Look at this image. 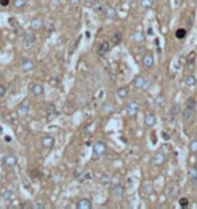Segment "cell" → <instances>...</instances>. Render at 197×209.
Returning <instances> with one entry per match:
<instances>
[{"instance_id":"obj_8","label":"cell","mask_w":197,"mask_h":209,"mask_svg":"<svg viewBox=\"0 0 197 209\" xmlns=\"http://www.w3.org/2000/svg\"><path fill=\"white\" fill-rule=\"evenodd\" d=\"M30 92L34 96H42L43 92H45V88H43V85H41L38 83H34V84L30 85Z\"/></svg>"},{"instance_id":"obj_1","label":"cell","mask_w":197,"mask_h":209,"mask_svg":"<svg viewBox=\"0 0 197 209\" xmlns=\"http://www.w3.org/2000/svg\"><path fill=\"white\" fill-rule=\"evenodd\" d=\"M195 109H196V100L193 97H189L185 103V108L182 111V117L185 121H189L192 117H193V113H195Z\"/></svg>"},{"instance_id":"obj_42","label":"cell","mask_w":197,"mask_h":209,"mask_svg":"<svg viewBox=\"0 0 197 209\" xmlns=\"http://www.w3.org/2000/svg\"><path fill=\"white\" fill-rule=\"evenodd\" d=\"M2 158H3V151H0V161H2Z\"/></svg>"},{"instance_id":"obj_7","label":"cell","mask_w":197,"mask_h":209,"mask_svg":"<svg viewBox=\"0 0 197 209\" xmlns=\"http://www.w3.org/2000/svg\"><path fill=\"white\" fill-rule=\"evenodd\" d=\"M112 196L118 200H122L123 196H124V186L122 183H115L112 186Z\"/></svg>"},{"instance_id":"obj_41","label":"cell","mask_w":197,"mask_h":209,"mask_svg":"<svg viewBox=\"0 0 197 209\" xmlns=\"http://www.w3.org/2000/svg\"><path fill=\"white\" fill-rule=\"evenodd\" d=\"M76 3H79V0H72V4H76Z\"/></svg>"},{"instance_id":"obj_19","label":"cell","mask_w":197,"mask_h":209,"mask_svg":"<svg viewBox=\"0 0 197 209\" xmlns=\"http://www.w3.org/2000/svg\"><path fill=\"white\" fill-rule=\"evenodd\" d=\"M55 112H57V108H55L54 104L49 103V104L45 105V113H46L47 116H53V115H55Z\"/></svg>"},{"instance_id":"obj_17","label":"cell","mask_w":197,"mask_h":209,"mask_svg":"<svg viewBox=\"0 0 197 209\" xmlns=\"http://www.w3.org/2000/svg\"><path fill=\"white\" fill-rule=\"evenodd\" d=\"M145 124L147 127H154L155 126V115L154 113H147L146 117H145Z\"/></svg>"},{"instance_id":"obj_12","label":"cell","mask_w":197,"mask_h":209,"mask_svg":"<svg viewBox=\"0 0 197 209\" xmlns=\"http://www.w3.org/2000/svg\"><path fill=\"white\" fill-rule=\"evenodd\" d=\"M76 207L79 209H91L92 208V201L89 198H81V200H79V202H77Z\"/></svg>"},{"instance_id":"obj_23","label":"cell","mask_w":197,"mask_h":209,"mask_svg":"<svg viewBox=\"0 0 197 209\" xmlns=\"http://www.w3.org/2000/svg\"><path fill=\"white\" fill-rule=\"evenodd\" d=\"M196 84H197V81H196L195 76H186L185 77V85H186V87L193 88V87H196Z\"/></svg>"},{"instance_id":"obj_35","label":"cell","mask_w":197,"mask_h":209,"mask_svg":"<svg viewBox=\"0 0 197 209\" xmlns=\"http://www.w3.org/2000/svg\"><path fill=\"white\" fill-rule=\"evenodd\" d=\"M120 40H122V34H120V32H116V34L113 35V39H112V42H113L115 45H118L119 42H120Z\"/></svg>"},{"instance_id":"obj_22","label":"cell","mask_w":197,"mask_h":209,"mask_svg":"<svg viewBox=\"0 0 197 209\" xmlns=\"http://www.w3.org/2000/svg\"><path fill=\"white\" fill-rule=\"evenodd\" d=\"M108 49H109V43L108 42H103L100 46H98V50H97V54L98 55H104L107 51H108Z\"/></svg>"},{"instance_id":"obj_9","label":"cell","mask_w":197,"mask_h":209,"mask_svg":"<svg viewBox=\"0 0 197 209\" xmlns=\"http://www.w3.org/2000/svg\"><path fill=\"white\" fill-rule=\"evenodd\" d=\"M35 35L34 34H30V32H26V34L23 35V43H24V46L26 47H31L32 45L35 43Z\"/></svg>"},{"instance_id":"obj_10","label":"cell","mask_w":197,"mask_h":209,"mask_svg":"<svg viewBox=\"0 0 197 209\" xmlns=\"http://www.w3.org/2000/svg\"><path fill=\"white\" fill-rule=\"evenodd\" d=\"M20 68H22L23 72H31V70H34L35 64H34V61L26 58V59L22 61V64H20Z\"/></svg>"},{"instance_id":"obj_5","label":"cell","mask_w":197,"mask_h":209,"mask_svg":"<svg viewBox=\"0 0 197 209\" xmlns=\"http://www.w3.org/2000/svg\"><path fill=\"white\" fill-rule=\"evenodd\" d=\"M16 163H18V159L14 154H8L7 157L3 158V165L4 167H7V169H14L16 166Z\"/></svg>"},{"instance_id":"obj_16","label":"cell","mask_w":197,"mask_h":209,"mask_svg":"<svg viewBox=\"0 0 197 209\" xmlns=\"http://www.w3.org/2000/svg\"><path fill=\"white\" fill-rule=\"evenodd\" d=\"M188 173H189V179H190L192 185H193L195 188H197V169H195V167H190Z\"/></svg>"},{"instance_id":"obj_24","label":"cell","mask_w":197,"mask_h":209,"mask_svg":"<svg viewBox=\"0 0 197 209\" xmlns=\"http://www.w3.org/2000/svg\"><path fill=\"white\" fill-rule=\"evenodd\" d=\"M153 186L150 185V183H146V185H143L142 186V189H141V193L143 194V196H150L151 193H153Z\"/></svg>"},{"instance_id":"obj_13","label":"cell","mask_w":197,"mask_h":209,"mask_svg":"<svg viewBox=\"0 0 197 209\" xmlns=\"http://www.w3.org/2000/svg\"><path fill=\"white\" fill-rule=\"evenodd\" d=\"M104 15H105V18H107V19H109V20H113V19H116V18H118L116 11H115V8H112V7H105Z\"/></svg>"},{"instance_id":"obj_33","label":"cell","mask_w":197,"mask_h":209,"mask_svg":"<svg viewBox=\"0 0 197 209\" xmlns=\"http://www.w3.org/2000/svg\"><path fill=\"white\" fill-rule=\"evenodd\" d=\"M178 204H180L181 208H188V205H189V200H188L186 197H182V198H180Z\"/></svg>"},{"instance_id":"obj_27","label":"cell","mask_w":197,"mask_h":209,"mask_svg":"<svg viewBox=\"0 0 197 209\" xmlns=\"http://www.w3.org/2000/svg\"><path fill=\"white\" fill-rule=\"evenodd\" d=\"M153 4H154L153 0H141V7L146 8V10H149V8L153 7Z\"/></svg>"},{"instance_id":"obj_43","label":"cell","mask_w":197,"mask_h":209,"mask_svg":"<svg viewBox=\"0 0 197 209\" xmlns=\"http://www.w3.org/2000/svg\"><path fill=\"white\" fill-rule=\"evenodd\" d=\"M196 65H197V58H196Z\"/></svg>"},{"instance_id":"obj_30","label":"cell","mask_w":197,"mask_h":209,"mask_svg":"<svg viewBox=\"0 0 197 209\" xmlns=\"http://www.w3.org/2000/svg\"><path fill=\"white\" fill-rule=\"evenodd\" d=\"M134 39L137 40V42H143V40H145V34L141 32V31L135 32V34H134Z\"/></svg>"},{"instance_id":"obj_28","label":"cell","mask_w":197,"mask_h":209,"mask_svg":"<svg viewBox=\"0 0 197 209\" xmlns=\"http://www.w3.org/2000/svg\"><path fill=\"white\" fill-rule=\"evenodd\" d=\"M14 6H15V8H18V10H20V8H24L26 7V0H14Z\"/></svg>"},{"instance_id":"obj_11","label":"cell","mask_w":197,"mask_h":209,"mask_svg":"<svg viewBox=\"0 0 197 209\" xmlns=\"http://www.w3.org/2000/svg\"><path fill=\"white\" fill-rule=\"evenodd\" d=\"M142 62H143V65H145L147 69L153 68L154 66V57H153V54H151V53H147V54H145Z\"/></svg>"},{"instance_id":"obj_32","label":"cell","mask_w":197,"mask_h":209,"mask_svg":"<svg viewBox=\"0 0 197 209\" xmlns=\"http://www.w3.org/2000/svg\"><path fill=\"white\" fill-rule=\"evenodd\" d=\"M32 208L34 209H43V208H46V204L42 202V201H35V202H32Z\"/></svg>"},{"instance_id":"obj_26","label":"cell","mask_w":197,"mask_h":209,"mask_svg":"<svg viewBox=\"0 0 197 209\" xmlns=\"http://www.w3.org/2000/svg\"><path fill=\"white\" fill-rule=\"evenodd\" d=\"M93 10H95L96 12H104V10H105V7H104V4H103L101 2H96L93 3Z\"/></svg>"},{"instance_id":"obj_4","label":"cell","mask_w":197,"mask_h":209,"mask_svg":"<svg viewBox=\"0 0 197 209\" xmlns=\"http://www.w3.org/2000/svg\"><path fill=\"white\" fill-rule=\"evenodd\" d=\"M149 85L150 83L147 81V78L145 76H138V77H135V80H134V87L137 88V89H147L149 88Z\"/></svg>"},{"instance_id":"obj_36","label":"cell","mask_w":197,"mask_h":209,"mask_svg":"<svg viewBox=\"0 0 197 209\" xmlns=\"http://www.w3.org/2000/svg\"><path fill=\"white\" fill-rule=\"evenodd\" d=\"M6 92H7V88L4 87V85H0V97H4Z\"/></svg>"},{"instance_id":"obj_25","label":"cell","mask_w":197,"mask_h":209,"mask_svg":"<svg viewBox=\"0 0 197 209\" xmlns=\"http://www.w3.org/2000/svg\"><path fill=\"white\" fill-rule=\"evenodd\" d=\"M42 26H43V20L42 19H34L31 22V28L32 30H39V28H42Z\"/></svg>"},{"instance_id":"obj_2","label":"cell","mask_w":197,"mask_h":209,"mask_svg":"<svg viewBox=\"0 0 197 209\" xmlns=\"http://www.w3.org/2000/svg\"><path fill=\"white\" fill-rule=\"evenodd\" d=\"M105 153H107V146H105L104 142L98 140V142H96L95 145H93V158H95V159L103 157Z\"/></svg>"},{"instance_id":"obj_15","label":"cell","mask_w":197,"mask_h":209,"mask_svg":"<svg viewBox=\"0 0 197 209\" xmlns=\"http://www.w3.org/2000/svg\"><path fill=\"white\" fill-rule=\"evenodd\" d=\"M166 161V158H165V155H163L162 153H157V154H154V157H153V163L154 165H157V166H161L163 165Z\"/></svg>"},{"instance_id":"obj_40","label":"cell","mask_w":197,"mask_h":209,"mask_svg":"<svg viewBox=\"0 0 197 209\" xmlns=\"http://www.w3.org/2000/svg\"><path fill=\"white\" fill-rule=\"evenodd\" d=\"M85 2H87V3H95L96 0H85Z\"/></svg>"},{"instance_id":"obj_39","label":"cell","mask_w":197,"mask_h":209,"mask_svg":"<svg viewBox=\"0 0 197 209\" xmlns=\"http://www.w3.org/2000/svg\"><path fill=\"white\" fill-rule=\"evenodd\" d=\"M162 136L165 138V139H169V135H167V134H162Z\"/></svg>"},{"instance_id":"obj_18","label":"cell","mask_w":197,"mask_h":209,"mask_svg":"<svg viewBox=\"0 0 197 209\" xmlns=\"http://www.w3.org/2000/svg\"><path fill=\"white\" fill-rule=\"evenodd\" d=\"M128 93H130V91H128V88L127 87H123V88H119L118 91H116V96L119 97V99H127L128 97Z\"/></svg>"},{"instance_id":"obj_38","label":"cell","mask_w":197,"mask_h":209,"mask_svg":"<svg viewBox=\"0 0 197 209\" xmlns=\"http://www.w3.org/2000/svg\"><path fill=\"white\" fill-rule=\"evenodd\" d=\"M50 84L51 85H57V84H58V80H57V78H51L50 80Z\"/></svg>"},{"instance_id":"obj_29","label":"cell","mask_w":197,"mask_h":209,"mask_svg":"<svg viewBox=\"0 0 197 209\" xmlns=\"http://www.w3.org/2000/svg\"><path fill=\"white\" fill-rule=\"evenodd\" d=\"M175 36H177L178 39H184L186 36V30L185 28H178V30L175 31Z\"/></svg>"},{"instance_id":"obj_20","label":"cell","mask_w":197,"mask_h":209,"mask_svg":"<svg viewBox=\"0 0 197 209\" xmlns=\"http://www.w3.org/2000/svg\"><path fill=\"white\" fill-rule=\"evenodd\" d=\"M14 196H15L14 192L7 189V190H4L2 193V198L4 200V201H12V200H14Z\"/></svg>"},{"instance_id":"obj_31","label":"cell","mask_w":197,"mask_h":209,"mask_svg":"<svg viewBox=\"0 0 197 209\" xmlns=\"http://www.w3.org/2000/svg\"><path fill=\"white\" fill-rule=\"evenodd\" d=\"M177 193H178V188L175 186V185H173V186H170V189H169V197H175L177 196Z\"/></svg>"},{"instance_id":"obj_34","label":"cell","mask_w":197,"mask_h":209,"mask_svg":"<svg viewBox=\"0 0 197 209\" xmlns=\"http://www.w3.org/2000/svg\"><path fill=\"white\" fill-rule=\"evenodd\" d=\"M189 149H190V151L192 153H197V139H193V140L190 142V145H189Z\"/></svg>"},{"instance_id":"obj_37","label":"cell","mask_w":197,"mask_h":209,"mask_svg":"<svg viewBox=\"0 0 197 209\" xmlns=\"http://www.w3.org/2000/svg\"><path fill=\"white\" fill-rule=\"evenodd\" d=\"M8 4H10V0H0V6H3V7H7Z\"/></svg>"},{"instance_id":"obj_14","label":"cell","mask_w":197,"mask_h":209,"mask_svg":"<svg viewBox=\"0 0 197 209\" xmlns=\"http://www.w3.org/2000/svg\"><path fill=\"white\" fill-rule=\"evenodd\" d=\"M41 142H42L43 149H46V150L51 149V147L54 146V138H51V136H43Z\"/></svg>"},{"instance_id":"obj_6","label":"cell","mask_w":197,"mask_h":209,"mask_svg":"<svg viewBox=\"0 0 197 209\" xmlns=\"http://www.w3.org/2000/svg\"><path fill=\"white\" fill-rule=\"evenodd\" d=\"M139 111H141V107H139L138 103H135V101H130V103H127L126 112L128 113L130 116H135V115H138Z\"/></svg>"},{"instance_id":"obj_3","label":"cell","mask_w":197,"mask_h":209,"mask_svg":"<svg viewBox=\"0 0 197 209\" xmlns=\"http://www.w3.org/2000/svg\"><path fill=\"white\" fill-rule=\"evenodd\" d=\"M30 109H31L30 101H28V100H23L22 103L18 105V108H16V113H18L19 116H26V115L30 112Z\"/></svg>"},{"instance_id":"obj_21","label":"cell","mask_w":197,"mask_h":209,"mask_svg":"<svg viewBox=\"0 0 197 209\" xmlns=\"http://www.w3.org/2000/svg\"><path fill=\"white\" fill-rule=\"evenodd\" d=\"M178 113V105L177 104H173L171 105V108L169 111V121H174V119H175V115Z\"/></svg>"}]
</instances>
